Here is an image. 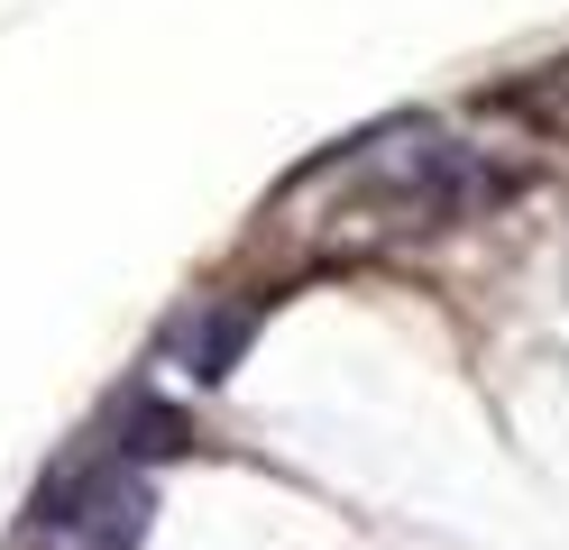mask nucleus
Here are the masks:
<instances>
[{
  "instance_id": "1",
  "label": "nucleus",
  "mask_w": 569,
  "mask_h": 550,
  "mask_svg": "<svg viewBox=\"0 0 569 550\" xmlns=\"http://www.w3.org/2000/svg\"><path fill=\"white\" fill-rule=\"evenodd\" d=\"M28 523L47 541H74V550H138V532H148V487H138V468L111 440H83V450L38 487Z\"/></svg>"
},
{
  "instance_id": "2",
  "label": "nucleus",
  "mask_w": 569,
  "mask_h": 550,
  "mask_svg": "<svg viewBox=\"0 0 569 550\" xmlns=\"http://www.w3.org/2000/svg\"><path fill=\"white\" fill-rule=\"evenodd\" d=\"M248 303H193V312H174V330H166V358H184V377H230V358H239V340H248Z\"/></svg>"
},
{
  "instance_id": "3",
  "label": "nucleus",
  "mask_w": 569,
  "mask_h": 550,
  "mask_svg": "<svg viewBox=\"0 0 569 550\" xmlns=\"http://www.w3.org/2000/svg\"><path fill=\"white\" fill-rule=\"evenodd\" d=\"M487 110H506V120H523L532 138H569V64H542L523 73V83H506Z\"/></svg>"
}]
</instances>
